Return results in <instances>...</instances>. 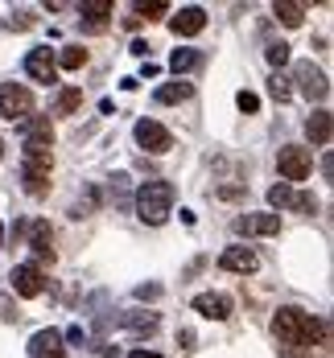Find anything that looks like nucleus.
Masks as SVG:
<instances>
[{
    "mask_svg": "<svg viewBox=\"0 0 334 358\" xmlns=\"http://www.w3.org/2000/svg\"><path fill=\"white\" fill-rule=\"evenodd\" d=\"M281 215H239L235 218V235H277Z\"/></svg>",
    "mask_w": 334,
    "mask_h": 358,
    "instance_id": "obj_12",
    "label": "nucleus"
},
{
    "mask_svg": "<svg viewBox=\"0 0 334 358\" xmlns=\"http://www.w3.org/2000/svg\"><path fill=\"white\" fill-rule=\"evenodd\" d=\"M0 317H4V322H13V317H17V313H13V305H8L4 296H0Z\"/></svg>",
    "mask_w": 334,
    "mask_h": 358,
    "instance_id": "obj_33",
    "label": "nucleus"
},
{
    "mask_svg": "<svg viewBox=\"0 0 334 358\" xmlns=\"http://www.w3.org/2000/svg\"><path fill=\"white\" fill-rule=\"evenodd\" d=\"M4 25H8V29H34V25H37V17L29 13V8H17V13H13V17H8Z\"/></svg>",
    "mask_w": 334,
    "mask_h": 358,
    "instance_id": "obj_26",
    "label": "nucleus"
},
{
    "mask_svg": "<svg viewBox=\"0 0 334 358\" xmlns=\"http://www.w3.org/2000/svg\"><path fill=\"white\" fill-rule=\"evenodd\" d=\"M41 288H46V276H41L37 264H17L13 268V292L17 296H41Z\"/></svg>",
    "mask_w": 334,
    "mask_h": 358,
    "instance_id": "obj_10",
    "label": "nucleus"
},
{
    "mask_svg": "<svg viewBox=\"0 0 334 358\" xmlns=\"http://www.w3.org/2000/svg\"><path fill=\"white\" fill-rule=\"evenodd\" d=\"M50 169H54L50 148H34V144H25V161H21V185H25V194L41 198V194L50 189Z\"/></svg>",
    "mask_w": 334,
    "mask_h": 358,
    "instance_id": "obj_3",
    "label": "nucleus"
},
{
    "mask_svg": "<svg viewBox=\"0 0 334 358\" xmlns=\"http://www.w3.org/2000/svg\"><path fill=\"white\" fill-rule=\"evenodd\" d=\"M128 358H161V355H153V350H132Z\"/></svg>",
    "mask_w": 334,
    "mask_h": 358,
    "instance_id": "obj_34",
    "label": "nucleus"
},
{
    "mask_svg": "<svg viewBox=\"0 0 334 358\" xmlns=\"http://www.w3.org/2000/svg\"><path fill=\"white\" fill-rule=\"evenodd\" d=\"M0 115L13 120V124H25V120L34 115V95H29V87L4 83V87H0Z\"/></svg>",
    "mask_w": 334,
    "mask_h": 358,
    "instance_id": "obj_4",
    "label": "nucleus"
},
{
    "mask_svg": "<svg viewBox=\"0 0 334 358\" xmlns=\"http://www.w3.org/2000/svg\"><path fill=\"white\" fill-rule=\"evenodd\" d=\"M268 95H272V99H289V95H293V87H289V78H285V74H277V78L268 83Z\"/></svg>",
    "mask_w": 334,
    "mask_h": 358,
    "instance_id": "obj_27",
    "label": "nucleus"
},
{
    "mask_svg": "<svg viewBox=\"0 0 334 358\" xmlns=\"http://www.w3.org/2000/svg\"><path fill=\"white\" fill-rule=\"evenodd\" d=\"M78 13L87 17V34H104V29H108L104 17L111 13V4L108 0H87V4H78Z\"/></svg>",
    "mask_w": 334,
    "mask_h": 358,
    "instance_id": "obj_17",
    "label": "nucleus"
},
{
    "mask_svg": "<svg viewBox=\"0 0 334 358\" xmlns=\"http://www.w3.org/2000/svg\"><path fill=\"white\" fill-rule=\"evenodd\" d=\"M132 8H137L141 17H148V21H157V17H161L169 4H165V0H153V4H145V0H141V4H132Z\"/></svg>",
    "mask_w": 334,
    "mask_h": 358,
    "instance_id": "obj_28",
    "label": "nucleus"
},
{
    "mask_svg": "<svg viewBox=\"0 0 334 358\" xmlns=\"http://www.w3.org/2000/svg\"><path fill=\"white\" fill-rule=\"evenodd\" d=\"M132 136H137V144H141L145 152H169V148H174V136H169L157 120H141V124L132 128Z\"/></svg>",
    "mask_w": 334,
    "mask_h": 358,
    "instance_id": "obj_6",
    "label": "nucleus"
},
{
    "mask_svg": "<svg viewBox=\"0 0 334 358\" xmlns=\"http://www.w3.org/2000/svg\"><path fill=\"white\" fill-rule=\"evenodd\" d=\"M219 268L223 272H239V276H248V272H256L260 268V259H256V251L252 248H227L219 255Z\"/></svg>",
    "mask_w": 334,
    "mask_h": 358,
    "instance_id": "obj_11",
    "label": "nucleus"
},
{
    "mask_svg": "<svg viewBox=\"0 0 334 358\" xmlns=\"http://www.w3.org/2000/svg\"><path fill=\"white\" fill-rule=\"evenodd\" d=\"M272 13H277V21H281V25L297 29V25H301V17H305V4H272Z\"/></svg>",
    "mask_w": 334,
    "mask_h": 358,
    "instance_id": "obj_21",
    "label": "nucleus"
},
{
    "mask_svg": "<svg viewBox=\"0 0 334 358\" xmlns=\"http://www.w3.org/2000/svg\"><path fill=\"white\" fill-rule=\"evenodd\" d=\"M169 29L178 37H194V34H202L207 29V13L198 8V4H190V8H178V17L169 21Z\"/></svg>",
    "mask_w": 334,
    "mask_h": 358,
    "instance_id": "obj_13",
    "label": "nucleus"
},
{
    "mask_svg": "<svg viewBox=\"0 0 334 358\" xmlns=\"http://www.w3.org/2000/svg\"><path fill=\"white\" fill-rule=\"evenodd\" d=\"M190 91L194 87L182 83V78L178 83H165V87H157V103H182V99H190Z\"/></svg>",
    "mask_w": 334,
    "mask_h": 358,
    "instance_id": "obj_19",
    "label": "nucleus"
},
{
    "mask_svg": "<svg viewBox=\"0 0 334 358\" xmlns=\"http://www.w3.org/2000/svg\"><path fill=\"white\" fill-rule=\"evenodd\" d=\"M54 62H58L62 71H78V66L87 62V50H83V45H67V50H62V54H58Z\"/></svg>",
    "mask_w": 334,
    "mask_h": 358,
    "instance_id": "obj_22",
    "label": "nucleus"
},
{
    "mask_svg": "<svg viewBox=\"0 0 334 358\" xmlns=\"http://www.w3.org/2000/svg\"><path fill=\"white\" fill-rule=\"evenodd\" d=\"M120 325L132 329V334H153V329H157V317H153V313H124Z\"/></svg>",
    "mask_w": 334,
    "mask_h": 358,
    "instance_id": "obj_20",
    "label": "nucleus"
},
{
    "mask_svg": "<svg viewBox=\"0 0 334 358\" xmlns=\"http://www.w3.org/2000/svg\"><path fill=\"white\" fill-rule=\"evenodd\" d=\"M268 62H272V66H285V62H289V45H285V41H272V45H268Z\"/></svg>",
    "mask_w": 334,
    "mask_h": 358,
    "instance_id": "obj_29",
    "label": "nucleus"
},
{
    "mask_svg": "<svg viewBox=\"0 0 334 358\" xmlns=\"http://www.w3.org/2000/svg\"><path fill=\"white\" fill-rule=\"evenodd\" d=\"M194 309H198L202 317H211V322H227V317H231V296H223V292H202V296H194Z\"/></svg>",
    "mask_w": 334,
    "mask_h": 358,
    "instance_id": "obj_14",
    "label": "nucleus"
},
{
    "mask_svg": "<svg viewBox=\"0 0 334 358\" xmlns=\"http://www.w3.org/2000/svg\"><path fill=\"white\" fill-rule=\"evenodd\" d=\"M0 157H4V141H0Z\"/></svg>",
    "mask_w": 334,
    "mask_h": 358,
    "instance_id": "obj_35",
    "label": "nucleus"
},
{
    "mask_svg": "<svg viewBox=\"0 0 334 358\" xmlns=\"http://www.w3.org/2000/svg\"><path fill=\"white\" fill-rule=\"evenodd\" d=\"M78 103H83V91H78V87H67V91L58 95V103H54V115H71Z\"/></svg>",
    "mask_w": 334,
    "mask_h": 358,
    "instance_id": "obj_23",
    "label": "nucleus"
},
{
    "mask_svg": "<svg viewBox=\"0 0 334 358\" xmlns=\"http://www.w3.org/2000/svg\"><path fill=\"white\" fill-rule=\"evenodd\" d=\"M293 74H297V83H301V95H309V99H318V103L330 95V83H326V74L318 71L314 62H297Z\"/></svg>",
    "mask_w": 334,
    "mask_h": 358,
    "instance_id": "obj_8",
    "label": "nucleus"
},
{
    "mask_svg": "<svg viewBox=\"0 0 334 358\" xmlns=\"http://www.w3.org/2000/svg\"><path fill=\"white\" fill-rule=\"evenodd\" d=\"M235 103H239V111H260V99L252 95V91H239V95H235Z\"/></svg>",
    "mask_w": 334,
    "mask_h": 358,
    "instance_id": "obj_31",
    "label": "nucleus"
},
{
    "mask_svg": "<svg viewBox=\"0 0 334 358\" xmlns=\"http://www.w3.org/2000/svg\"><path fill=\"white\" fill-rule=\"evenodd\" d=\"M137 215L148 227H161L165 218L174 215V185L169 181H145L137 189Z\"/></svg>",
    "mask_w": 334,
    "mask_h": 358,
    "instance_id": "obj_2",
    "label": "nucleus"
},
{
    "mask_svg": "<svg viewBox=\"0 0 334 358\" xmlns=\"http://www.w3.org/2000/svg\"><path fill=\"white\" fill-rule=\"evenodd\" d=\"M293 210H301V215H314V210H318V202H314L309 194H293Z\"/></svg>",
    "mask_w": 334,
    "mask_h": 358,
    "instance_id": "obj_30",
    "label": "nucleus"
},
{
    "mask_svg": "<svg viewBox=\"0 0 334 358\" xmlns=\"http://www.w3.org/2000/svg\"><path fill=\"white\" fill-rule=\"evenodd\" d=\"M268 202H272L277 210L293 206V185H285V181H281V185H272V189H268Z\"/></svg>",
    "mask_w": 334,
    "mask_h": 358,
    "instance_id": "obj_25",
    "label": "nucleus"
},
{
    "mask_svg": "<svg viewBox=\"0 0 334 358\" xmlns=\"http://www.w3.org/2000/svg\"><path fill=\"white\" fill-rule=\"evenodd\" d=\"M50 243H54L50 222H46V218H34V222H29V248H34L41 259H54V248H50Z\"/></svg>",
    "mask_w": 334,
    "mask_h": 358,
    "instance_id": "obj_15",
    "label": "nucleus"
},
{
    "mask_svg": "<svg viewBox=\"0 0 334 358\" xmlns=\"http://www.w3.org/2000/svg\"><path fill=\"white\" fill-rule=\"evenodd\" d=\"M137 296H141V301H153V296H161V285H141Z\"/></svg>",
    "mask_w": 334,
    "mask_h": 358,
    "instance_id": "obj_32",
    "label": "nucleus"
},
{
    "mask_svg": "<svg viewBox=\"0 0 334 358\" xmlns=\"http://www.w3.org/2000/svg\"><path fill=\"white\" fill-rule=\"evenodd\" d=\"M330 132H334L330 111H314V115L305 120V136H309L314 144H330Z\"/></svg>",
    "mask_w": 334,
    "mask_h": 358,
    "instance_id": "obj_18",
    "label": "nucleus"
},
{
    "mask_svg": "<svg viewBox=\"0 0 334 358\" xmlns=\"http://www.w3.org/2000/svg\"><path fill=\"white\" fill-rule=\"evenodd\" d=\"M194 66H198V54H194V50H174V54H169V71H194Z\"/></svg>",
    "mask_w": 334,
    "mask_h": 358,
    "instance_id": "obj_24",
    "label": "nucleus"
},
{
    "mask_svg": "<svg viewBox=\"0 0 334 358\" xmlns=\"http://www.w3.org/2000/svg\"><path fill=\"white\" fill-rule=\"evenodd\" d=\"M272 329H277V338L285 342V346H318V342H326V322L322 317H309L305 309H281L277 317H272Z\"/></svg>",
    "mask_w": 334,
    "mask_h": 358,
    "instance_id": "obj_1",
    "label": "nucleus"
},
{
    "mask_svg": "<svg viewBox=\"0 0 334 358\" xmlns=\"http://www.w3.org/2000/svg\"><path fill=\"white\" fill-rule=\"evenodd\" d=\"M21 132H25V144H34V148H50L54 144V124L50 120H25Z\"/></svg>",
    "mask_w": 334,
    "mask_h": 358,
    "instance_id": "obj_16",
    "label": "nucleus"
},
{
    "mask_svg": "<svg viewBox=\"0 0 334 358\" xmlns=\"http://www.w3.org/2000/svg\"><path fill=\"white\" fill-rule=\"evenodd\" d=\"M25 74H29L34 83H54V78H58V62H54L50 45H37V50L25 54Z\"/></svg>",
    "mask_w": 334,
    "mask_h": 358,
    "instance_id": "obj_7",
    "label": "nucleus"
},
{
    "mask_svg": "<svg viewBox=\"0 0 334 358\" xmlns=\"http://www.w3.org/2000/svg\"><path fill=\"white\" fill-rule=\"evenodd\" d=\"M62 329H37L29 338V358H67V346H62Z\"/></svg>",
    "mask_w": 334,
    "mask_h": 358,
    "instance_id": "obj_9",
    "label": "nucleus"
},
{
    "mask_svg": "<svg viewBox=\"0 0 334 358\" xmlns=\"http://www.w3.org/2000/svg\"><path fill=\"white\" fill-rule=\"evenodd\" d=\"M277 169H281L285 181H305L309 169H314V157H309V148H301V144H285V148L277 152Z\"/></svg>",
    "mask_w": 334,
    "mask_h": 358,
    "instance_id": "obj_5",
    "label": "nucleus"
}]
</instances>
